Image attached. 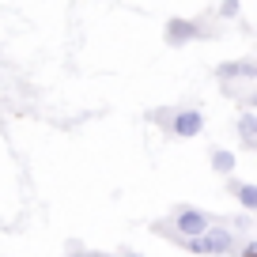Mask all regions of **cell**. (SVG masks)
<instances>
[{"mask_svg": "<svg viewBox=\"0 0 257 257\" xmlns=\"http://www.w3.org/2000/svg\"><path fill=\"white\" fill-rule=\"evenodd\" d=\"M178 246L193 249V253H231L234 249V234L227 227H208L201 238H189V242H178Z\"/></svg>", "mask_w": 257, "mask_h": 257, "instance_id": "cell-1", "label": "cell"}, {"mask_svg": "<svg viewBox=\"0 0 257 257\" xmlns=\"http://www.w3.org/2000/svg\"><path fill=\"white\" fill-rule=\"evenodd\" d=\"M170 231H174L182 242L201 238V234L208 231V216H204V212H197V208H178V212H174V227H170Z\"/></svg>", "mask_w": 257, "mask_h": 257, "instance_id": "cell-2", "label": "cell"}, {"mask_svg": "<svg viewBox=\"0 0 257 257\" xmlns=\"http://www.w3.org/2000/svg\"><path fill=\"white\" fill-rule=\"evenodd\" d=\"M170 128H174L178 137H197L204 128V117H201V110H182V113L170 117Z\"/></svg>", "mask_w": 257, "mask_h": 257, "instance_id": "cell-3", "label": "cell"}, {"mask_svg": "<svg viewBox=\"0 0 257 257\" xmlns=\"http://www.w3.org/2000/svg\"><path fill=\"white\" fill-rule=\"evenodd\" d=\"M189 38H201V27L193 19H170L167 23V46H182Z\"/></svg>", "mask_w": 257, "mask_h": 257, "instance_id": "cell-4", "label": "cell"}, {"mask_svg": "<svg viewBox=\"0 0 257 257\" xmlns=\"http://www.w3.org/2000/svg\"><path fill=\"white\" fill-rule=\"evenodd\" d=\"M227 189L238 193V204H242L246 212H253V208H257V185H234V182H227Z\"/></svg>", "mask_w": 257, "mask_h": 257, "instance_id": "cell-5", "label": "cell"}, {"mask_svg": "<svg viewBox=\"0 0 257 257\" xmlns=\"http://www.w3.org/2000/svg\"><path fill=\"white\" fill-rule=\"evenodd\" d=\"M212 170H216V174H231L234 170V155L223 152V148H216V152H212Z\"/></svg>", "mask_w": 257, "mask_h": 257, "instance_id": "cell-6", "label": "cell"}, {"mask_svg": "<svg viewBox=\"0 0 257 257\" xmlns=\"http://www.w3.org/2000/svg\"><path fill=\"white\" fill-rule=\"evenodd\" d=\"M238 128H242V144H246V148H253V117H249V113L238 121Z\"/></svg>", "mask_w": 257, "mask_h": 257, "instance_id": "cell-7", "label": "cell"}, {"mask_svg": "<svg viewBox=\"0 0 257 257\" xmlns=\"http://www.w3.org/2000/svg\"><path fill=\"white\" fill-rule=\"evenodd\" d=\"M242 257H257V242H246V249H242Z\"/></svg>", "mask_w": 257, "mask_h": 257, "instance_id": "cell-8", "label": "cell"}, {"mask_svg": "<svg viewBox=\"0 0 257 257\" xmlns=\"http://www.w3.org/2000/svg\"><path fill=\"white\" fill-rule=\"evenodd\" d=\"M125 257H144V253H125Z\"/></svg>", "mask_w": 257, "mask_h": 257, "instance_id": "cell-9", "label": "cell"}]
</instances>
